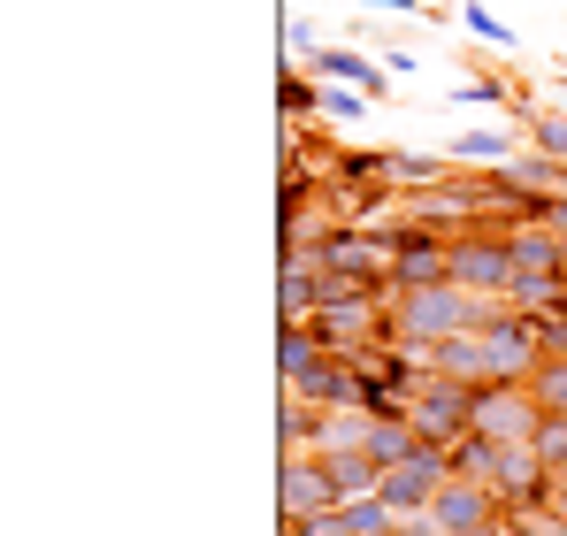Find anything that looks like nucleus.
I'll list each match as a JSON object with an SVG mask.
<instances>
[{
  "mask_svg": "<svg viewBox=\"0 0 567 536\" xmlns=\"http://www.w3.org/2000/svg\"><path fill=\"white\" fill-rule=\"evenodd\" d=\"M537 422H545V406H537L529 383H475V422L468 430H483L491 445H529Z\"/></svg>",
  "mask_w": 567,
  "mask_h": 536,
  "instance_id": "f257e3e1",
  "label": "nucleus"
},
{
  "mask_svg": "<svg viewBox=\"0 0 567 536\" xmlns=\"http://www.w3.org/2000/svg\"><path fill=\"white\" fill-rule=\"evenodd\" d=\"M406 422L422 430V437H437V445H453L461 430L475 422V383H461V375H422V391L406 399Z\"/></svg>",
  "mask_w": 567,
  "mask_h": 536,
  "instance_id": "f03ea898",
  "label": "nucleus"
},
{
  "mask_svg": "<svg viewBox=\"0 0 567 536\" xmlns=\"http://www.w3.org/2000/svg\"><path fill=\"white\" fill-rule=\"evenodd\" d=\"M453 284L506 299V284H514V246H506L498 230H461V238H453Z\"/></svg>",
  "mask_w": 567,
  "mask_h": 536,
  "instance_id": "7ed1b4c3",
  "label": "nucleus"
},
{
  "mask_svg": "<svg viewBox=\"0 0 567 536\" xmlns=\"http://www.w3.org/2000/svg\"><path fill=\"white\" fill-rule=\"evenodd\" d=\"M430 522L445 536H461V529H491V522H506V498L483 483V475H445V491L430 498Z\"/></svg>",
  "mask_w": 567,
  "mask_h": 536,
  "instance_id": "20e7f679",
  "label": "nucleus"
},
{
  "mask_svg": "<svg viewBox=\"0 0 567 536\" xmlns=\"http://www.w3.org/2000/svg\"><path fill=\"white\" fill-rule=\"evenodd\" d=\"M277 506L284 514H330L338 506V483H330L322 452H284L277 460Z\"/></svg>",
  "mask_w": 567,
  "mask_h": 536,
  "instance_id": "39448f33",
  "label": "nucleus"
},
{
  "mask_svg": "<svg viewBox=\"0 0 567 536\" xmlns=\"http://www.w3.org/2000/svg\"><path fill=\"white\" fill-rule=\"evenodd\" d=\"M284 391H299V399H315V406H361V360L330 346V353L315 360L307 375H291Z\"/></svg>",
  "mask_w": 567,
  "mask_h": 536,
  "instance_id": "423d86ee",
  "label": "nucleus"
},
{
  "mask_svg": "<svg viewBox=\"0 0 567 536\" xmlns=\"http://www.w3.org/2000/svg\"><path fill=\"white\" fill-rule=\"evenodd\" d=\"M560 169H567V162H553V154H537V146H529V154L498 162L491 184H498L506 199H545V192H560Z\"/></svg>",
  "mask_w": 567,
  "mask_h": 536,
  "instance_id": "0eeeda50",
  "label": "nucleus"
},
{
  "mask_svg": "<svg viewBox=\"0 0 567 536\" xmlns=\"http://www.w3.org/2000/svg\"><path fill=\"white\" fill-rule=\"evenodd\" d=\"M307 70H315V78H338V85H361V92H383V85H391V70H383V62H369L361 47H315V54H307Z\"/></svg>",
  "mask_w": 567,
  "mask_h": 536,
  "instance_id": "6e6552de",
  "label": "nucleus"
},
{
  "mask_svg": "<svg viewBox=\"0 0 567 536\" xmlns=\"http://www.w3.org/2000/svg\"><path fill=\"white\" fill-rule=\"evenodd\" d=\"M430 368H437V375H461V383H491V346H483V330H453V338H437Z\"/></svg>",
  "mask_w": 567,
  "mask_h": 536,
  "instance_id": "1a4fd4ad",
  "label": "nucleus"
},
{
  "mask_svg": "<svg viewBox=\"0 0 567 536\" xmlns=\"http://www.w3.org/2000/svg\"><path fill=\"white\" fill-rule=\"evenodd\" d=\"M445 154H453L461 169H498V162H514V154H522V131H514V123H506V131H461Z\"/></svg>",
  "mask_w": 567,
  "mask_h": 536,
  "instance_id": "9d476101",
  "label": "nucleus"
},
{
  "mask_svg": "<svg viewBox=\"0 0 567 536\" xmlns=\"http://www.w3.org/2000/svg\"><path fill=\"white\" fill-rule=\"evenodd\" d=\"M322 353H330V338H322L315 322H277V375H284V383H291V375H307Z\"/></svg>",
  "mask_w": 567,
  "mask_h": 536,
  "instance_id": "9b49d317",
  "label": "nucleus"
},
{
  "mask_svg": "<svg viewBox=\"0 0 567 536\" xmlns=\"http://www.w3.org/2000/svg\"><path fill=\"white\" fill-rule=\"evenodd\" d=\"M322 422H330V406H315V399H284V414H277V437H284V452H315L322 445Z\"/></svg>",
  "mask_w": 567,
  "mask_h": 536,
  "instance_id": "f8f14e48",
  "label": "nucleus"
},
{
  "mask_svg": "<svg viewBox=\"0 0 567 536\" xmlns=\"http://www.w3.org/2000/svg\"><path fill=\"white\" fill-rule=\"evenodd\" d=\"M453 169H461L453 154H391V162H383V177L399 184V192H430V184H445Z\"/></svg>",
  "mask_w": 567,
  "mask_h": 536,
  "instance_id": "ddd939ff",
  "label": "nucleus"
},
{
  "mask_svg": "<svg viewBox=\"0 0 567 536\" xmlns=\"http://www.w3.org/2000/svg\"><path fill=\"white\" fill-rule=\"evenodd\" d=\"M322 460H330L338 498H361V491H377V483H383V460H377L369 445H361V452H322Z\"/></svg>",
  "mask_w": 567,
  "mask_h": 536,
  "instance_id": "4468645a",
  "label": "nucleus"
},
{
  "mask_svg": "<svg viewBox=\"0 0 567 536\" xmlns=\"http://www.w3.org/2000/svg\"><path fill=\"white\" fill-rule=\"evenodd\" d=\"M338 529L346 536H377V529H399V514H391L383 491H361V498H338Z\"/></svg>",
  "mask_w": 567,
  "mask_h": 536,
  "instance_id": "2eb2a0df",
  "label": "nucleus"
},
{
  "mask_svg": "<svg viewBox=\"0 0 567 536\" xmlns=\"http://www.w3.org/2000/svg\"><path fill=\"white\" fill-rule=\"evenodd\" d=\"M277 115H284V123L322 115V85H315V70H284V78H277Z\"/></svg>",
  "mask_w": 567,
  "mask_h": 536,
  "instance_id": "dca6fc26",
  "label": "nucleus"
},
{
  "mask_svg": "<svg viewBox=\"0 0 567 536\" xmlns=\"http://www.w3.org/2000/svg\"><path fill=\"white\" fill-rule=\"evenodd\" d=\"M445 460H453V475H483V483H491V467H498V445H491L483 430H461V437L445 445Z\"/></svg>",
  "mask_w": 567,
  "mask_h": 536,
  "instance_id": "f3484780",
  "label": "nucleus"
},
{
  "mask_svg": "<svg viewBox=\"0 0 567 536\" xmlns=\"http://www.w3.org/2000/svg\"><path fill=\"white\" fill-rule=\"evenodd\" d=\"M529 391H537V406H545V414H567V360L545 353L537 368H529Z\"/></svg>",
  "mask_w": 567,
  "mask_h": 536,
  "instance_id": "a211bd4d",
  "label": "nucleus"
},
{
  "mask_svg": "<svg viewBox=\"0 0 567 536\" xmlns=\"http://www.w3.org/2000/svg\"><path fill=\"white\" fill-rule=\"evenodd\" d=\"M369 100H377V92H361V85H338V78H322V123H361V115H369Z\"/></svg>",
  "mask_w": 567,
  "mask_h": 536,
  "instance_id": "6ab92c4d",
  "label": "nucleus"
},
{
  "mask_svg": "<svg viewBox=\"0 0 567 536\" xmlns=\"http://www.w3.org/2000/svg\"><path fill=\"white\" fill-rule=\"evenodd\" d=\"M461 31H475L483 47H514V31H506V16H498V8H483V0H461Z\"/></svg>",
  "mask_w": 567,
  "mask_h": 536,
  "instance_id": "aec40b11",
  "label": "nucleus"
},
{
  "mask_svg": "<svg viewBox=\"0 0 567 536\" xmlns=\"http://www.w3.org/2000/svg\"><path fill=\"white\" fill-rule=\"evenodd\" d=\"M529 146H537V154H553V162H567V107H537Z\"/></svg>",
  "mask_w": 567,
  "mask_h": 536,
  "instance_id": "412c9836",
  "label": "nucleus"
},
{
  "mask_svg": "<svg viewBox=\"0 0 567 536\" xmlns=\"http://www.w3.org/2000/svg\"><path fill=\"white\" fill-rule=\"evenodd\" d=\"M529 445H537V460H545V467H553V475H560V467H567V414H545V422H537V437H529Z\"/></svg>",
  "mask_w": 567,
  "mask_h": 536,
  "instance_id": "4be33fe9",
  "label": "nucleus"
},
{
  "mask_svg": "<svg viewBox=\"0 0 567 536\" xmlns=\"http://www.w3.org/2000/svg\"><path fill=\"white\" fill-rule=\"evenodd\" d=\"M284 47L307 62V54H315V23H307V16H291V23H284Z\"/></svg>",
  "mask_w": 567,
  "mask_h": 536,
  "instance_id": "5701e85b",
  "label": "nucleus"
},
{
  "mask_svg": "<svg viewBox=\"0 0 567 536\" xmlns=\"http://www.w3.org/2000/svg\"><path fill=\"white\" fill-rule=\"evenodd\" d=\"M399 536H445V529H437L430 514H414V522H399Z\"/></svg>",
  "mask_w": 567,
  "mask_h": 536,
  "instance_id": "b1692460",
  "label": "nucleus"
},
{
  "mask_svg": "<svg viewBox=\"0 0 567 536\" xmlns=\"http://www.w3.org/2000/svg\"><path fill=\"white\" fill-rule=\"evenodd\" d=\"M369 8H399V16H414V8H422V0H369Z\"/></svg>",
  "mask_w": 567,
  "mask_h": 536,
  "instance_id": "393cba45",
  "label": "nucleus"
},
{
  "mask_svg": "<svg viewBox=\"0 0 567 536\" xmlns=\"http://www.w3.org/2000/svg\"><path fill=\"white\" fill-rule=\"evenodd\" d=\"M461 536H506V522H491V529H461Z\"/></svg>",
  "mask_w": 567,
  "mask_h": 536,
  "instance_id": "a878e982",
  "label": "nucleus"
},
{
  "mask_svg": "<svg viewBox=\"0 0 567 536\" xmlns=\"http://www.w3.org/2000/svg\"><path fill=\"white\" fill-rule=\"evenodd\" d=\"M553 483H560V498H567V467H560V475H553Z\"/></svg>",
  "mask_w": 567,
  "mask_h": 536,
  "instance_id": "bb28decb",
  "label": "nucleus"
},
{
  "mask_svg": "<svg viewBox=\"0 0 567 536\" xmlns=\"http://www.w3.org/2000/svg\"><path fill=\"white\" fill-rule=\"evenodd\" d=\"M377 536H399V529H377Z\"/></svg>",
  "mask_w": 567,
  "mask_h": 536,
  "instance_id": "cd10ccee",
  "label": "nucleus"
}]
</instances>
